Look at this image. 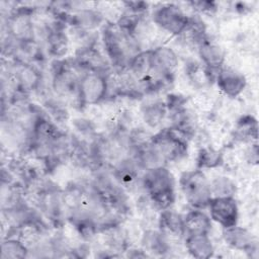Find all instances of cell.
I'll return each mask as SVG.
<instances>
[{
  "instance_id": "1",
  "label": "cell",
  "mask_w": 259,
  "mask_h": 259,
  "mask_svg": "<svg viewBox=\"0 0 259 259\" xmlns=\"http://www.w3.org/2000/svg\"><path fill=\"white\" fill-rule=\"evenodd\" d=\"M101 38L109 63L118 70H126L131 59L141 52L139 40L116 23L104 24Z\"/></svg>"
},
{
  "instance_id": "2",
  "label": "cell",
  "mask_w": 259,
  "mask_h": 259,
  "mask_svg": "<svg viewBox=\"0 0 259 259\" xmlns=\"http://www.w3.org/2000/svg\"><path fill=\"white\" fill-rule=\"evenodd\" d=\"M141 185L159 210L170 208L175 202V179L167 166L145 171Z\"/></svg>"
},
{
  "instance_id": "3",
  "label": "cell",
  "mask_w": 259,
  "mask_h": 259,
  "mask_svg": "<svg viewBox=\"0 0 259 259\" xmlns=\"http://www.w3.org/2000/svg\"><path fill=\"white\" fill-rule=\"evenodd\" d=\"M180 189L192 208L204 209L212 195L209 180L200 169L184 172L179 179Z\"/></svg>"
},
{
  "instance_id": "4",
  "label": "cell",
  "mask_w": 259,
  "mask_h": 259,
  "mask_svg": "<svg viewBox=\"0 0 259 259\" xmlns=\"http://www.w3.org/2000/svg\"><path fill=\"white\" fill-rule=\"evenodd\" d=\"M109 91L108 74L87 71L80 76L77 100L81 106L99 104Z\"/></svg>"
},
{
  "instance_id": "5",
  "label": "cell",
  "mask_w": 259,
  "mask_h": 259,
  "mask_svg": "<svg viewBox=\"0 0 259 259\" xmlns=\"http://www.w3.org/2000/svg\"><path fill=\"white\" fill-rule=\"evenodd\" d=\"M75 68L74 62L70 64L67 61H58L53 67L51 87L58 97L77 98L81 74L79 75Z\"/></svg>"
},
{
  "instance_id": "6",
  "label": "cell",
  "mask_w": 259,
  "mask_h": 259,
  "mask_svg": "<svg viewBox=\"0 0 259 259\" xmlns=\"http://www.w3.org/2000/svg\"><path fill=\"white\" fill-rule=\"evenodd\" d=\"M35 8L18 7L7 18V32L9 37L16 42H30L35 39V23L33 12Z\"/></svg>"
},
{
  "instance_id": "7",
  "label": "cell",
  "mask_w": 259,
  "mask_h": 259,
  "mask_svg": "<svg viewBox=\"0 0 259 259\" xmlns=\"http://www.w3.org/2000/svg\"><path fill=\"white\" fill-rule=\"evenodd\" d=\"M151 141L167 164L181 160L187 153V140L172 127L164 128L155 134Z\"/></svg>"
},
{
  "instance_id": "8",
  "label": "cell",
  "mask_w": 259,
  "mask_h": 259,
  "mask_svg": "<svg viewBox=\"0 0 259 259\" xmlns=\"http://www.w3.org/2000/svg\"><path fill=\"white\" fill-rule=\"evenodd\" d=\"M154 23L171 35H180L186 28L189 16L178 5L170 3L158 7L153 13Z\"/></svg>"
},
{
  "instance_id": "9",
  "label": "cell",
  "mask_w": 259,
  "mask_h": 259,
  "mask_svg": "<svg viewBox=\"0 0 259 259\" xmlns=\"http://www.w3.org/2000/svg\"><path fill=\"white\" fill-rule=\"evenodd\" d=\"M152 75L164 82L172 81L178 68V56L168 46H158L150 50Z\"/></svg>"
},
{
  "instance_id": "10",
  "label": "cell",
  "mask_w": 259,
  "mask_h": 259,
  "mask_svg": "<svg viewBox=\"0 0 259 259\" xmlns=\"http://www.w3.org/2000/svg\"><path fill=\"white\" fill-rule=\"evenodd\" d=\"M207 208L210 219L223 229L238 224L239 207L235 197H211Z\"/></svg>"
},
{
  "instance_id": "11",
  "label": "cell",
  "mask_w": 259,
  "mask_h": 259,
  "mask_svg": "<svg viewBox=\"0 0 259 259\" xmlns=\"http://www.w3.org/2000/svg\"><path fill=\"white\" fill-rule=\"evenodd\" d=\"M10 73L16 89H18V92L21 94L36 90L41 81L39 71L31 63L15 60Z\"/></svg>"
},
{
  "instance_id": "12",
  "label": "cell",
  "mask_w": 259,
  "mask_h": 259,
  "mask_svg": "<svg viewBox=\"0 0 259 259\" xmlns=\"http://www.w3.org/2000/svg\"><path fill=\"white\" fill-rule=\"evenodd\" d=\"M74 64L83 72L92 71L103 74H109V61L94 46L78 48L74 59Z\"/></svg>"
},
{
  "instance_id": "13",
  "label": "cell",
  "mask_w": 259,
  "mask_h": 259,
  "mask_svg": "<svg viewBox=\"0 0 259 259\" xmlns=\"http://www.w3.org/2000/svg\"><path fill=\"white\" fill-rule=\"evenodd\" d=\"M65 22L69 23L75 30L94 32L95 29L104 25V16L97 9L82 7L67 14Z\"/></svg>"
},
{
  "instance_id": "14",
  "label": "cell",
  "mask_w": 259,
  "mask_h": 259,
  "mask_svg": "<svg viewBox=\"0 0 259 259\" xmlns=\"http://www.w3.org/2000/svg\"><path fill=\"white\" fill-rule=\"evenodd\" d=\"M214 80L219 89L231 98L239 96L247 85V80L243 73L234 68L224 66L217 72Z\"/></svg>"
},
{
  "instance_id": "15",
  "label": "cell",
  "mask_w": 259,
  "mask_h": 259,
  "mask_svg": "<svg viewBox=\"0 0 259 259\" xmlns=\"http://www.w3.org/2000/svg\"><path fill=\"white\" fill-rule=\"evenodd\" d=\"M223 238L226 244L235 250L246 253L256 250V240L252 233L238 225L224 229Z\"/></svg>"
},
{
  "instance_id": "16",
  "label": "cell",
  "mask_w": 259,
  "mask_h": 259,
  "mask_svg": "<svg viewBox=\"0 0 259 259\" xmlns=\"http://www.w3.org/2000/svg\"><path fill=\"white\" fill-rule=\"evenodd\" d=\"M197 51L199 58L207 71L217 73L224 66L226 53L215 41L206 37L197 46Z\"/></svg>"
},
{
  "instance_id": "17",
  "label": "cell",
  "mask_w": 259,
  "mask_h": 259,
  "mask_svg": "<svg viewBox=\"0 0 259 259\" xmlns=\"http://www.w3.org/2000/svg\"><path fill=\"white\" fill-rule=\"evenodd\" d=\"M159 230L167 237L181 238L185 236L183 217L170 208L161 210L158 219Z\"/></svg>"
},
{
  "instance_id": "18",
  "label": "cell",
  "mask_w": 259,
  "mask_h": 259,
  "mask_svg": "<svg viewBox=\"0 0 259 259\" xmlns=\"http://www.w3.org/2000/svg\"><path fill=\"white\" fill-rule=\"evenodd\" d=\"M185 248L194 258L207 259L212 257L214 248L208 234L185 236Z\"/></svg>"
},
{
  "instance_id": "19",
  "label": "cell",
  "mask_w": 259,
  "mask_h": 259,
  "mask_svg": "<svg viewBox=\"0 0 259 259\" xmlns=\"http://www.w3.org/2000/svg\"><path fill=\"white\" fill-rule=\"evenodd\" d=\"M184 232L187 235L209 234L211 219L202 209L193 208L183 217Z\"/></svg>"
},
{
  "instance_id": "20",
  "label": "cell",
  "mask_w": 259,
  "mask_h": 259,
  "mask_svg": "<svg viewBox=\"0 0 259 259\" xmlns=\"http://www.w3.org/2000/svg\"><path fill=\"white\" fill-rule=\"evenodd\" d=\"M142 244L145 252H151L155 254H164L168 251V237L164 235L160 230L146 231L142 238Z\"/></svg>"
},
{
  "instance_id": "21",
  "label": "cell",
  "mask_w": 259,
  "mask_h": 259,
  "mask_svg": "<svg viewBox=\"0 0 259 259\" xmlns=\"http://www.w3.org/2000/svg\"><path fill=\"white\" fill-rule=\"evenodd\" d=\"M167 114L166 103L163 101H153L144 104L142 107L143 119L149 127H156L165 118Z\"/></svg>"
},
{
  "instance_id": "22",
  "label": "cell",
  "mask_w": 259,
  "mask_h": 259,
  "mask_svg": "<svg viewBox=\"0 0 259 259\" xmlns=\"http://www.w3.org/2000/svg\"><path fill=\"white\" fill-rule=\"evenodd\" d=\"M28 254V247L19 238L8 237L1 243L2 259H20L27 257Z\"/></svg>"
},
{
  "instance_id": "23",
  "label": "cell",
  "mask_w": 259,
  "mask_h": 259,
  "mask_svg": "<svg viewBox=\"0 0 259 259\" xmlns=\"http://www.w3.org/2000/svg\"><path fill=\"white\" fill-rule=\"evenodd\" d=\"M258 124L256 118L252 115L242 116L235 127L236 139L243 142H252L257 140Z\"/></svg>"
},
{
  "instance_id": "24",
  "label": "cell",
  "mask_w": 259,
  "mask_h": 259,
  "mask_svg": "<svg viewBox=\"0 0 259 259\" xmlns=\"http://www.w3.org/2000/svg\"><path fill=\"white\" fill-rule=\"evenodd\" d=\"M212 197H235L237 193V184L233 179L227 176L214 177L209 180Z\"/></svg>"
},
{
  "instance_id": "25",
  "label": "cell",
  "mask_w": 259,
  "mask_h": 259,
  "mask_svg": "<svg viewBox=\"0 0 259 259\" xmlns=\"http://www.w3.org/2000/svg\"><path fill=\"white\" fill-rule=\"evenodd\" d=\"M223 154L212 147H203L197 155V169L215 168L223 164Z\"/></svg>"
},
{
  "instance_id": "26",
  "label": "cell",
  "mask_w": 259,
  "mask_h": 259,
  "mask_svg": "<svg viewBox=\"0 0 259 259\" xmlns=\"http://www.w3.org/2000/svg\"><path fill=\"white\" fill-rule=\"evenodd\" d=\"M190 4L192 5L193 9H196L198 11L201 12H205V11H211L215 9L214 3L213 2H206V1H192L190 2Z\"/></svg>"
}]
</instances>
